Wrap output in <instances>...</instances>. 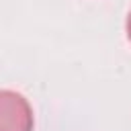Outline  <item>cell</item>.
<instances>
[{"instance_id":"2","label":"cell","mask_w":131,"mask_h":131,"mask_svg":"<svg viewBox=\"0 0 131 131\" xmlns=\"http://www.w3.org/2000/svg\"><path fill=\"white\" fill-rule=\"evenodd\" d=\"M127 37L131 41V10H129V16H127Z\"/></svg>"},{"instance_id":"1","label":"cell","mask_w":131,"mask_h":131,"mask_svg":"<svg viewBox=\"0 0 131 131\" xmlns=\"http://www.w3.org/2000/svg\"><path fill=\"white\" fill-rule=\"evenodd\" d=\"M0 131H33V108L14 90H0Z\"/></svg>"}]
</instances>
